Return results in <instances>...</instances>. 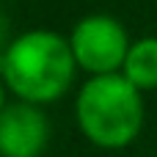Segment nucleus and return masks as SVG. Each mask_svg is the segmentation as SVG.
<instances>
[{
  "label": "nucleus",
  "mask_w": 157,
  "mask_h": 157,
  "mask_svg": "<svg viewBox=\"0 0 157 157\" xmlns=\"http://www.w3.org/2000/svg\"><path fill=\"white\" fill-rule=\"evenodd\" d=\"M6 108V99H3V86H0V110Z\"/></svg>",
  "instance_id": "6"
},
{
  "label": "nucleus",
  "mask_w": 157,
  "mask_h": 157,
  "mask_svg": "<svg viewBox=\"0 0 157 157\" xmlns=\"http://www.w3.org/2000/svg\"><path fill=\"white\" fill-rule=\"evenodd\" d=\"M75 55L63 36L52 30H28L3 52L6 86L30 105H44L66 94L75 80Z\"/></svg>",
  "instance_id": "1"
},
{
  "label": "nucleus",
  "mask_w": 157,
  "mask_h": 157,
  "mask_svg": "<svg viewBox=\"0 0 157 157\" xmlns=\"http://www.w3.org/2000/svg\"><path fill=\"white\" fill-rule=\"evenodd\" d=\"M69 47L77 66L99 77V75H119L132 44L119 19L108 14H91L75 25Z\"/></svg>",
  "instance_id": "3"
},
{
  "label": "nucleus",
  "mask_w": 157,
  "mask_h": 157,
  "mask_svg": "<svg viewBox=\"0 0 157 157\" xmlns=\"http://www.w3.org/2000/svg\"><path fill=\"white\" fill-rule=\"evenodd\" d=\"M50 141V121L39 105L11 102L0 110V157H41Z\"/></svg>",
  "instance_id": "4"
},
{
  "label": "nucleus",
  "mask_w": 157,
  "mask_h": 157,
  "mask_svg": "<svg viewBox=\"0 0 157 157\" xmlns=\"http://www.w3.org/2000/svg\"><path fill=\"white\" fill-rule=\"evenodd\" d=\"M75 113L83 135L102 149L130 146L144 127L141 91L124 75H99L86 80L77 94Z\"/></svg>",
  "instance_id": "2"
},
{
  "label": "nucleus",
  "mask_w": 157,
  "mask_h": 157,
  "mask_svg": "<svg viewBox=\"0 0 157 157\" xmlns=\"http://www.w3.org/2000/svg\"><path fill=\"white\" fill-rule=\"evenodd\" d=\"M121 69H124L121 75L138 91H152V88H157V39L155 36L138 39L130 47L127 61H124Z\"/></svg>",
  "instance_id": "5"
}]
</instances>
